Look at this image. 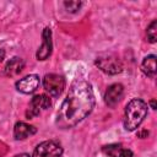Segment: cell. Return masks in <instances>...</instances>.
Returning a JSON list of instances; mask_svg holds the SVG:
<instances>
[{
    "mask_svg": "<svg viewBox=\"0 0 157 157\" xmlns=\"http://www.w3.org/2000/svg\"><path fill=\"white\" fill-rule=\"evenodd\" d=\"M94 102L92 86L85 80L74 81L56 113V126L60 129L74 128L92 112Z\"/></svg>",
    "mask_w": 157,
    "mask_h": 157,
    "instance_id": "6da1fadb",
    "label": "cell"
},
{
    "mask_svg": "<svg viewBox=\"0 0 157 157\" xmlns=\"http://www.w3.org/2000/svg\"><path fill=\"white\" fill-rule=\"evenodd\" d=\"M147 103L140 98L131 99L124 110V128L128 131L136 130L147 115Z\"/></svg>",
    "mask_w": 157,
    "mask_h": 157,
    "instance_id": "7a4b0ae2",
    "label": "cell"
},
{
    "mask_svg": "<svg viewBox=\"0 0 157 157\" xmlns=\"http://www.w3.org/2000/svg\"><path fill=\"white\" fill-rule=\"evenodd\" d=\"M96 66L108 75H117L123 71L120 59L113 53H102L96 59Z\"/></svg>",
    "mask_w": 157,
    "mask_h": 157,
    "instance_id": "3957f363",
    "label": "cell"
},
{
    "mask_svg": "<svg viewBox=\"0 0 157 157\" xmlns=\"http://www.w3.org/2000/svg\"><path fill=\"white\" fill-rule=\"evenodd\" d=\"M61 155H63L61 145L54 140H48L37 145L32 157H61Z\"/></svg>",
    "mask_w": 157,
    "mask_h": 157,
    "instance_id": "277c9868",
    "label": "cell"
},
{
    "mask_svg": "<svg viewBox=\"0 0 157 157\" xmlns=\"http://www.w3.org/2000/svg\"><path fill=\"white\" fill-rule=\"evenodd\" d=\"M43 87L52 97H59L65 88V80L58 74H47L43 78Z\"/></svg>",
    "mask_w": 157,
    "mask_h": 157,
    "instance_id": "5b68a950",
    "label": "cell"
},
{
    "mask_svg": "<svg viewBox=\"0 0 157 157\" xmlns=\"http://www.w3.org/2000/svg\"><path fill=\"white\" fill-rule=\"evenodd\" d=\"M50 104H52V102H50L49 96H47V94H36L29 102L28 109L26 112V117L28 119H32V118L39 115L42 110L48 109L50 107Z\"/></svg>",
    "mask_w": 157,
    "mask_h": 157,
    "instance_id": "8992f818",
    "label": "cell"
},
{
    "mask_svg": "<svg viewBox=\"0 0 157 157\" xmlns=\"http://www.w3.org/2000/svg\"><path fill=\"white\" fill-rule=\"evenodd\" d=\"M42 38H43V42H42V45L38 48L37 53H36V56L38 60H47L52 52H53V40H52V31L49 27H45L43 29V33H42Z\"/></svg>",
    "mask_w": 157,
    "mask_h": 157,
    "instance_id": "52a82bcc",
    "label": "cell"
},
{
    "mask_svg": "<svg viewBox=\"0 0 157 157\" xmlns=\"http://www.w3.org/2000/svg\"><path fill=\"white\" fill-rule=\"evenodd\" d=\"M38 86H39V76L34 75V74L25 76L23 78L18 80L16 82V90L25 94L33 93L38 88Z\"/></svg>",
    "mask_w": 157,
    "mask_h": 157,
    "instance_id": "ba28073f",
    "label": "cell"
},
{
    "mask_svg": "<svg viewBox=\"0 0 157 157\" xmlns=\"http://www.w3.org/2000/svg\"><path fill=\"white\" fill-rule=\"evenodd\" d=\"M123 94H124V87L121 83H113L110 85L105 93H104V102L108 107L110 108H114L119 101L123 98Z\"/></svg>",
    "mask_w": 157,
    "mask_h": 157,
    "instance_id": "9c48e42d",
    "label": "cell"
},
{
    "mask_svg": "<svg viewBox=\"0 0 157 157\" xmlns=\"http://www.w3.org/2000/svg\"><path fill=\"white\" fill-rule=\"evenodd\" d=\"M37 132V129L33 125H29L23 121H18L13 128V137L16 140H25Z\"/></svg>",
    "mask_w": 157,
    "mask_h": 157,
    "instance_id": "30bf717a",
    "label": "cell"
},
{
    "mask_svg": "<svg viewBox=\"0 0 157 157\" xmlns=\"http://www.w3.org/2000/svg\"><path fill=\"white\" fill-rule=\"evenodd\" d=\"M102 151L108 155L109 157H132V151L129 148H125L120 144H112L107 145L102 148Z\"/></svg>",
    "mask_w": 157,
    "mask_h": 157,
    "instance_id": "8fae6325",
    "label": "cell"
},
{
    "mask_svg": "<svg viewBox=\"0 0 157 157\" xmlns=\"http://www.w3.org/2000/svg\"><path fill=\"white\" fill-rule=\"evenodd\" d=\"M25 67V61L23 59L18 58V56H13L12 59H10L5 66V74L6 76H10V77H15L17 75H20L22 72Z\"/></svg>",
    "mask_w": 157,
    "mask_h": 157,
    "instance_id": "7c38bea8",
    "label": "cell"
},
{
    "mask_svg": "<svg viewBox=\"0 0 157 157\" xmlns=\"http://www.w3.org/2000/svg\"><path fill=\"white\" fill-rule=\"evenodd\" d=\"M141 69H142V72L150 77H155L156 75V55L151 54V55H147L146 58H144L142 60V64H141Z\"/></svg>",
    "mask_w": 157,
    "mask_h": 157,
    "instance_id": "4fadbf2b",
    "label": "cell"
},
{
    "mask_svg": "<svg viewBox=\"0 0 157 157\" xmlns=\"http://www.w3.org/2000/svg\"><path fill=\"white\" fill-rule=\"evenodd\" d=\"M146 33H147V39H148V42L155 43V42L157 40V21H156V20H153V21L148 25Z\"/></svg>",
    "mask_w": 157,
    "mask_h": 157,
    "instance_id": "5bb4252c",
    "label": "cell"
},
{
    "mask_svg": "<svg viewBox=\"0 0 157 157\" xmlns=\"http://www.w3.org/2000/svg\"><path fill=\"white\" fill-rule=\"evenodd\" d=\"M81 5H82V2H81V1H76V0H74V1H64L65 9H66L69 12H71V13L77 12V10L81 7Z\"/></svg>",
    "mask_w": 157,
    "mask_h": 157,
    "instance_id": "9a60e30c",
    "label": "cell"
},
{
    "mask_svg": "<svg viewBox=\"0 0 157 157\" xmlns=\"http://www.w3.org/2000/svg\"><path fill=\"white\" fill-rule=\"evenodd\" d=\"M147 135H148V131H147V130H142L141 132H139V134H137V136H139V137H141V139L147 137Z\"/></svg>",
    "mask_w": 157,
    "mask_h": 157,
    "instance_id": "2e32d148",
    "label": "cell"
},
{
    "mask_svg": "<svg viewBox=\"0 0 157 157\" xmlns=\"http://www.w3.org/2000/svg\"><path fill=\"white\" fill-rule=\"evenodd\" d=\"M4 58H5V50L4 49H0V63L4 60Z\"/></svg>",
    "mask_w": 157,
    "mask_h": 157,
    "instance_id": "e0dca14e",
    "label": "cell"
},
{
    "mask_svg": "<svg viewBox=\"0 0 157 157\" xmlns=\"http://www.w3.org/2000/svg\"><path fill=\"white\" fill-rule=\"evenodd\" d=\"M150 105H151L152 109H156V101L155 99H151L150 101Z\"/></svg>",
    "mask_w": 157,
    "mask_h": 157,
    "instance_id": "ac0fdd59",
    "label": "cell"
},
{
    "mask_svg": "<svg viewBox=\"0 0 157 157\" xmlns=\"http://www.w3.org/2000/svg\"><path fill=\"white\" fill-rule=\"evenodd\" d=\"M13 157H31L28 153H18V155H16V156H13Z\"/></svg>",
    "mask_w": 157,
    "mask_h": 157,
    "instance_id": "d6986e66",
    "label": "cell"
}]
</instances>
